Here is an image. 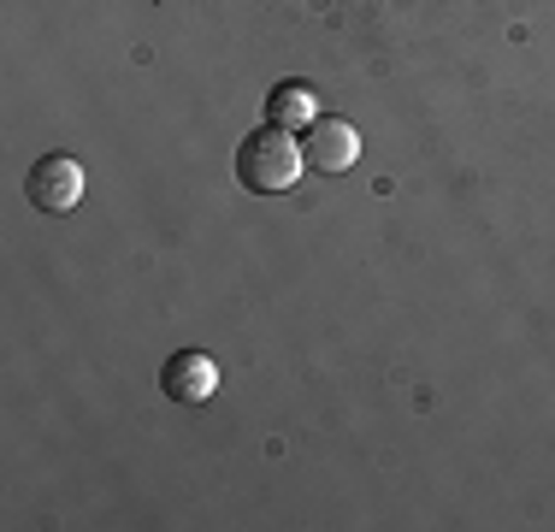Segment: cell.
<instances>
[{
  "label": "cell",
  "mask_w": 555,
  "mask_h": 532,
  "mask_svg": "<svg viewBox=\"0 0 555 532\" xmlns=\"http://www.w3.org/2000/svg\"><path fill=\"white\" fill-rule=\"evenodd\" d=\"M301 160H308V172H325V178H337V172H349L354 160H361V137H354L349 118H313L308 130H301Z\"/></svg>",
  "instance_id": "cell-2"
},
{
  "label": "cell",
  "mask_w": 555,
  "mask_h": 532,
  "mask_svg": "<svg viewBox=\"0 0 555 532\" xmlns=\"http://www.w3.org/2000/svg\"><path fill=\"white\" fill-rule=\"evenodd\" d=\"M313 118H320V96L308 84H278L267 96V125L278 130H308Z\"/></svg>",
  "instance_id": "cell-5"
},
{
  "label": "cell",
  "mask_w": 555,
  "mask_h": 532,
  "mask_svg": "<svg viewBox=\"0 0 555 532\" xmlns=\"http://www.w3.org/2000/svg\"><path fill=\"white\" fill-rule=\"evenodd\" d=\"M301 172H308L301 142L278 125H260L255 137L236 142V183H243L248 195H284V190H296Z\"/></svg>",
  "instance_id": "cell-1"
},
{
  "label": "cell",
  "mask_w": 555,
  "mask_h": 532,
  "mask_svg": "<svg viewBox=\"0 0 555 532\" xmlns=\"http://www.w3.org/2000/svg\"><path fill=\"white\" fill-rule=\"evenodd\" d=\"M24 190H30V202L42 213H72L83 202V166L72 154H42L30 166V178H24Z\"/></svg>",
  "instance_id": "cell-3"
},
{
  "label": "cell",
  "mask_w": 555,
  "mask_h": 532,
  "mask_svg": "<svg viewBox=\"0 0 555 532\" xmlns=\"http://www.w3.org/2000/svg\"><path fill=\"white\" fill-rule=\"evenodd\" d=\"M160 391L171 396V403H207V396L219 391V367L214 355L202 350H178L171 362L160 367Z\"/></svg>",
  "instance_id": "cell-4"
}]
</instances>
